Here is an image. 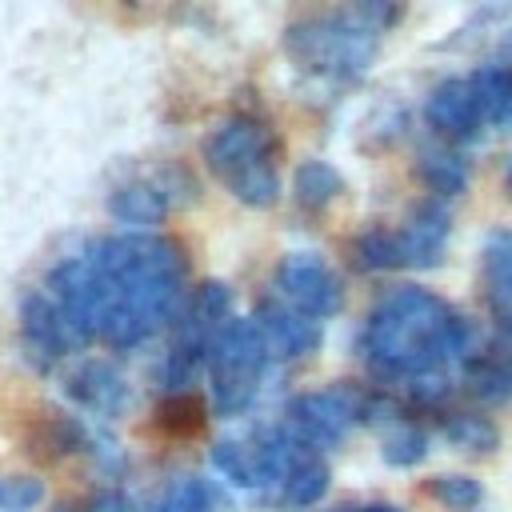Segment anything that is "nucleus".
Returning <instances> with one entry per match:
<instances>
[{
    "label": "nucleus",
    "instance_id": "nucleus-1",
    "mask_svg": "<svg viewBox=\"0 0 512 512\" xmlns=\"http://www.w3.org/2000/svg\"><path fill=\"white\" fill-rule=\"evenodd\" d=\"M200 424H204L200 400H192V396H180V400H168L164 408H156V432L188 436V432H200Z\"/></svg>",
    "mask_w": 512,
    "mask_h": 512
},
{
    "label": "nucleus",
    "instance_id": "nucleus-2",
    "mask_svg": "<svg viewBox=\"0 0 512 512\" xmlns=\"http://www.w3.org/2000/svg\"><path fill=\"white\" fill-rule=\"evenodd\" d=\"M492 504H496V512H512V452H508L500 476L492 480Z\"/></svg>",
    "mask_w": 512,
    "mask_h": 512
}]
</instances>
